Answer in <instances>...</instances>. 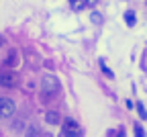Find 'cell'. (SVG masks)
<instances>
[{
  "label": "cell",
  "mask_w": 147,
  "mask_h": 137,
  "mask_svg": "<svg viewBox=\"0 0 147 137\" xmlns=\"http://www.w3.org/2000/svg\"><path fill=\"white\" fill-rule=\"evenodd\" d=\"M135 133H137L139 137H143V135H145V131H143V129H141L139 125H135Z\"/></svg>",
  "instance_id": "11"
},
{
  "label": "cell",
  "mask_w": 147,
  "mask_h": 137,
  "mask_svg": "<svg viewBox=\"0 0 147 137\" xmlns=\"http://www.w3.org/2000/svg\"><path fill=\"white\" fill-rule=\"evenodd\" d=\"M45 121L49 125H59L61 123V115L55 113V111H49V113H45Z\"/></svg>",
  "instance_id": "5"
},
{
  "label": "cell",
  "mask_w": 147,
  "mask_h": 137,
  "mask_svg": "<svg viewBox=\"0 0 147 137\" xmlns=\"http://www.w3.org/2000/svg\"><path fill=\"white\" fill-rule=\"evenodd\" d=\"M69 4L74 10H80V8H84V0H69Z\"/></svg>",
  "instance_id": "8"
},
{
  "label": "cell",
  "mask_w": 147,
  "mask_h": 137,
  "mask_svg": "<svg viewBox=\"0 0 147 137\" xmlns=\"http://www.w3.org/2000/svg\"><path fill=\"white\" fill-rule=\"evenodd\" d=\"M92 21L98 23V21H100V14H98V12H94V14H92Z\"/></svg>",
  "instance_id": "12"
},
{
  "label": "cell",
  "mask_w": 147,
  "mask_h": 137,
  "mask_svg": "<svg viewBox=\"0 0 147 137\" xmlns=\"http://www.w3.org/2000/svg\"><path fill=\"white\" fill-rule=\"evenodd\" d=\"M16 64H18V55H16V51H10V53H8V57H6V62H4V66L14 68Z\"/></svg>",
  "instance_id": "6"
},
{
  "label": "cell",
  "mask_w": 147,
  "mask_h": 137,
  "mask_svg": "<svg viewBox=\"0 0 147 137\" xmlns=\"http://www.w3.org/2000/svg\"><path fill=\"white\" fill-rule=\"evenodd\" d=\"M61 90V84L59 80L55 76L51 74H45L43 76V80H41V96H43V100H51L53 96H57Z\"/></svg>",
  "instance_id": "1"
},
{
  "label": "cell",
  "mask_w": 147,
  "mask_h": 137,
  "mask_svg": "<svg viewBox=\"0 0 147 137\" xmlns=\"http://www.w3.org/2000/svg\"><path fill=\"white\" fill-rule=\"evenodd\" d=\"M2 45H4V37H2V35H0V47H2Z\"/></svg>",
  "instance_id": "13"
},
{
  "label": "cell",
  "mask_w": 147,
  "mask_h": 137,
  "mask_svg": "<svg viewBox=\"0 0 147 137\" xmlns=\"http://www.w3.org/2000/svg\"><path fill=\"white\" fill-rule=\"evenodd\" d=\"M84 131H82V127L71 119V117H67V119H63L61 121V135L63 137H80Z\"/></svg>",
  "instance_id": "2"
},
{
  "label": "cell",
  "mask_w": 147,
  "mask_h": 137,
  "mask_svg": "<svg viewBox=\"0 0 147 137\" xmlns=\"http://www.w3.org/2000/svg\"><path fill=\"white\" fill-rule=\"evenodd\" d=\"M137 111H139V117L141 119H147V113H145V106L141 102H137Z\"/></svg>",
  "instance_id": "9"
},
{
  "label": "cell",
  "mask_w": 147,
  "mask_h": 137,
  "mask_svg": "<svg viewBox=\"0 0 147 137\" xmlns=\"http://www.w3.org/2000/svg\"><path fill=\"white\" fill-rule=\"evenodd\" d=\"M100 68H102V72H104V74H106L108 78H113V72H110V70H108V68L104 66V62H100Z\"/></svg>",
  "instance_id": "10"
},
{
  "label": "cell",
  "mask_w": 147,
  "mask_h": 137,
  "mask_svg": "<svg viewBox=\"0 0 147 137\" xmlns=\"http://www.w3.org/2000/svg\"><path fill=\"white\" fill-rule=\"evenodd\" d=\"M16 113V104L14 100L6 98V96H0V119H8Z\"/></svg>",
  "instance_id": "3"
},
{
  "label": "cell",
  "mask_w": 147,
  "mask_h": 137,
  "mask_svg": "<svg viewBox=\"0 0 147 137\" xmlns=\"http://www.w3.org/2000/svg\"><path fill=\"white\" fill-rule=\"evenodd\" d=\"M125 23H127L129 27H133V25L137 23V18H135V12H133V10H129V12H125Z\"/></svg>",
  "instance_id": "7"
},
{
  "label": "cell",
  "mask_w": 147,
  "mask_h": 137,
  "mask_svg": "<svg viewBox=\"0 0 147 137\" xmlns=\"http://www.w3.org/2000/svg\"><path fill=\"white\" fill-rule=\"evenodd\" d=\"M94 2H96V0H88V4H94Z\"/></svg>",
  "instance_id": "14"
},
{
  "label": "cell",
  "mask_w": 147,
  "mask_h": 137,
  "mask_svg": "<svg viewBox=\"0 0 147 137\" xmlns=\"http://www.w3.org/2000/svg\"><path fill=\"white\" fill-rule=\"evenodd\" d=\"M0 86H2V88L16 86V74L12 70H2V72H0Z\"/></svg>",
  "instance_id": "4"
}]
</instances>
